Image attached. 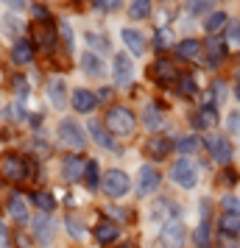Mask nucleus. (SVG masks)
<instances>
[{
  "label": "nucleus",
  "mask_w": 240,
  "mask_h": 248,
  "mask_svg": "<svg viewBox=\"0 0 240 248\" xmlns=\"http://www.w3.org/2000/svg\"><path fill=\"white\" fill-rule=\"evenodd\" d=\"M198 50H201V45H198L195 39H184V42H179V45H176V53H179L182 59H193Z\"/></svg>",
  "instance_id": "obj_29"
},
{
  "label": "nucleus",
  "mask_w": 240,
  "mask_h": 248,
  "mask_svg": "<svg viewBox=\"0 0 240 248\" xmlns=\"http://www.w3.org/2000/svg\"><path fill=\"white\" fill-rule=\"evenodd\" d=\"M134 125H137V120H134V112H128L126 106H112L109 112H106V128H109V134H131L134 131Z\"/></svg>",
  "instance_id": "obj_1"
},
{
  "label": "nucleus",
  "mask_w": 240,
  "mask_h": 248,
  "mask_svg": "<svg viewBox=\"0 0 240 248\" xmlns=\"http://www.w3.org/2000/svg\"><path fill=\"white\" fill-rule=\"evenodd\" d=\"M160 181H162L160 170L151 168V165H143L140 173H137V192L140 195H151V192L160 187Z\"/></svg>",
  "instance_id": "obj_8"
},
{
  "label": "nucleus",
  "mask_w": 240,
  "mask_h": 248,
  "mask_svg": "<svg viewBox=\"0 0 240 248\" xmlns=\"http://www.w3.org/2000/svg\"><path fill=\"white\" fill-rule=\"evenodd\" d=\"M198 148H201V140H198L195 134H187V137H182V140L176 142V151H179L182 156H187V159L193 156V154L198 151Z\"/></svg>",
  "instance_id": "obj_21"
},
{
  "label": "nucleus",
  "mask_w": 240,
  "mask_h": 248,
  "mask_svg": "<svg viewBox=\"0 0 240 248\" xmlns=\"http://www.w3.org/2000/svg\"><path fill=\"white\" fill-rule=\"evenodd\" d=\"M59 140H62V145L73 148V151H81V148L87 145L84 128H81L76 120H62V123H59Z\"/></svg>",
  "instance_id": "obj_2"
},
{
  "label": "nucleus",
  "mask_w": 240,
  "mask_h": 248,
  "mask_svg": "<svg viewBox=\"0 0 240 248\" xmlns=\"http://www.w3.org/2000/svg\"><path fill=\"white\" fill-rule=\"evenodd\" d=\"M84 181H87V187H98L101 173H98V162H95V159H90V162L84 165Z\"/></svg>",
  "instance_id": "obj_28"
},
{
  "label": "nucleus",
  "mask_w": 240,
  "mask_h": 248,
  "mask_svg": "<svg viewBox=\"0 0 240 248\" xmlns=\"http://www.w3.org/2000/svg\"><path fill=\"white\" fill-rule=\"evenodd\" d=\"M95 6H98V9H103V12H112V9H117V6H120V3H117V0H98Z\"/></svg>",
  "instance_id": "obj_42"
},
{
  "label": "nucleus",
  "mask_w": 240,
  "mask_h": 248,
  "mask_svg": "<svg viewBox=\"0 0 240 248\" xmlns=\"http://www.w3.org/2000/svg\"><path fill=\"white\" fill-rule=\"evenodd\" d=\"M154 67H157V78L160 81H173L176 78V70H173L171 62H157Z\"/></svg>",
  "instance_id": "obj_32"
},
{
  "label": "nucleus",
  "mask_w": 240,
  "mask_h": 248,
  "mask_svg": "<svg viewBox=\"0 0 240 248\" xmlns=\"http://www.w3.org/2000/svg\"><path fill=\"white\" fill-rule=\"evenodd\" d=\"M207 148H209V156L215 159L218 165H229L235 151H232V142H229L224 134H209L207 137Z\"/></svg>",
  "instance_id": "obj_6"
},
{
  "label": "nucleus",
  "mask_w": 240,
  "mask_h": 248,
  "mask_svg": "<svg viewBox=\"0 0 240 248\" xmlns=\"http://www.w3.org/2000/svg\"><path fill=\"white\" fill-rule=\"evenodd\" d=\"M221 179L226 181V184H235V181H238V176H235V173H224V176H221Z\"/></svg>",
  "instance_id": "obj_43"
},
{
  "label": "nucleus",
  "mask_w": 240,
  "mask_h": 248,
  "mask_svg": "<svg viewBox=\"0 0 240 248\" xmlns=\"http://www.w3.org/2000/svg\"><path fill=\"white\" fill-rule=\"evenodd\" d=\"M128 14H131V20H145L151 14V3L148 0H134V3L128 6Z\"/></svg>",
  "instance_id": "obj_26"
},
{
  "label": "nucleus",
  "mask_w": 240,
  "mask_h": 248,
  "mask_svg": "<svg viewBox=\"0 0 240 248\" xmlns=\"http://www.w3.org/2000/svg\"><path fill=\"white\" fill-rule=\"evenodd\" d=\"M160 240L165 248H184V226L179 223V217H173V220H165L162 223V232H160Z\"/></svg>",
  "instance_id": "obj_5"
},
{
  "label": "nucleus",
  "mask_w": 240,
  "mask_h": 248,
  "mask_svg": "<svg viewBox=\"0 0 240 248\" xmlns=\"http://www.w3.org/2000/svg\"><path fill=\"white\" fill-rule=\"evenodd\" d=\"M145 154H148L151 159H165L168 154H171V140L162 137V134L151 137L148 142H145Z\"/></svg>",
  "instance_id": "obj_10"
},
{
  "label": "nucleus",
  "mask_w": 240,
  "mask_h": 248,
  "mask_svg": "<svg viewBox=\"0 0 240 248\" xmlns=\"http://www.w3.org/2000/svg\"><path fill=\"white\" fill-rule=\"evenodd\" d=\"M31 56H34V45L28 39H17L12 47V59L17 64H25V62H31Z\"/></svg>",
  "instance_id": "obj_15"
},
{
  "label": "nucleus",
  "mask_w": 240,
  "mask_h": 248,
  "mask_svg": "<svg viewBox=\"0 0 240 248\" xmlns=\"http://www.w3.org/2000/svg\"><path fill=\"white\" fill-rule=\"evenodd\" d=\"M224 56H226V45L221 39H209V45H207V64L209 67H218Z\"/></svg>",
  "instance_id": "obj_16"
},
{
  "label": "nucleus",
  "mask_w": 240,
  "mask_h": 248,
  "mask_svg": "<svg viewBox=\"0 0 240 248\" xmlns=\"http://www.w3.org/2000/svg\"><path fill=\"white\" fill-rule=\"evenodd\" d=\"M221 248H240V243L235 240V237H229V234H224L221 237V243H218Z\"/></svg>",
  "instance_id": "obj_41"
},
{
  "label": "nucleus",
  "mask_w": 240,
  "mask_h": 248,
  "mask_svg": "<svg viewBox=\"0 0 240 248\" xmlns=\"http://www.w3.org/2000/svg\"><path fill=\"white\" fill-rule=\"evenodd\" d=\"M67 232L73 237H84V226H81V220H76V217H67Z\"/></svg>",
  "instance_id": "obj_39"
},
{
  "label": "nucleus",
  "mask_w": 240,
  "mask_h": 248,
  "mask_svg": "<svg viewBox=\"0 0 240 248\" xmlns=\"http://www.w3.org/2000/svg\"><path fill=\"white\" fill-rule=\"evenodd\" d=\"M226 125H229V134H240V112H232V114H229Z\"/></svg>",
  "instance_id": "obj_40"
},
{
  "label": "nucleus",
  "mask_w": 240,
  "mask_h": 248,
  "mask_svg": "<svg viewBox=\"0 0 240 248\" xmlns=\"http://www.w3.org/2000/svg\"><path fill=\"white\" fill-rule=\"evenodd\" d=\"M48 98H50V103H53L56 109H62V106H64V81L62 78L50 81V84H48Z\"/></svg>",
  "instance_id": "obj_19"
},
{
  "label": "nucleus",
  "mask_w": 240,
  "mask_h": 248,
  "mask_svg": "<svg viewBox=\"0 0 240 248\" xmlns=\"http://www.w3.org/2000/svg\"><path fill=\"white\" fill-rule=\"evenodd\" d=\"M143 120H145V125H148V128H160V123H162V117H160V106H157V103H151L148 109L143 112Z\"/></svg>",
  "instance_id": "obj_30"
},
{
  "label": "nucleus",
  "mask_w": 240,
  "mask_h": 248,
  "mask_svg": "<svg viewBox=\"0 0 240 248\" xmlns=\"http://www.w3.org/2000/svg\"><path fill=\"white\" fill-rule=\"evenodd\" d=\"M87 42H90L95 50H101V53H106L109 50V42H106V36H95V34H87Z\"/></svg>",
  "instance_id": "obj_36"
},
{
  "label": "nucleus",
  "mask_w": 240,
  "mask_h": 248,
  "mask_svg": "<svg viewBox=\"0 0 240 248\" xmlns=\"http://www.w3.org/2000/svg\"><path fill=\"white\" fill-rule=\"evenodd\" d=\"M0 243H9V237H6V232H3V226H0Z\"/></svg>",
  "instance_id": "obj_45"
},
{
  "label": "nucleus",
  "mask_w": 240,
  "mask_h": 248,
  "mask_svg": "<svg viewBox=\"0 0 240 248\" xmlns=\"http://www.w3.org/2000/svg\"><path fill=\"white\" fill-rule=\"evenodd\" d=\"M84 159L81 156H64V162H62V176L67 181H76V179H84Z\"/></svg>",
  "instance_id": "obj_11"
},
{
  "label": "nucleus",
  "mask_w": 240,
  "mask_h": 248,
  "mask_svg": "<svg viewBox=\"0 0 240 248\" xmlns=\"http://www.w3.org/2000/svg\"><path fill=\"white\" fill-rule=\"evenodd\" d=\"M95 237H98V243H114L117 240V226L114 223H98L95 226Z\"/></svg>",
  "instance_id": "obj_22"
},
{
  "label": "nucleus",
  "mask_w": 240,
  "mask_h": 248,
  "mask_svg": "<svg viewBox=\"0 0 240 248\" xmlns=\"http://www.w3.org/2000/svg\"><path fill=\"white\" fill-rule=\"evenodd\" d=\"M9 215H12L17 223H28V209H25L23 195H12V201H9Z\"/></svg>",
  "instance_id": "obj_17"
},
{
  "label": "nucleus",
  "mask_w": 240,
  "mask_h": 248,
  "mask_svg": "<svg viewBox=\"0 0 240 248\" xmlns=\"http://www.w3.org/2000/svg\"><path fill=\"white\" fill-rule=\"evenodd\" d=\"M221 232L229 237H235L240 232V217H229V215H224V220H221Z\"/></svg>",
  "instance_id": "obj_34"
},
{
  "label": "nucleus",
  "mask_w": 240,
  "mask_h": 248,
  "mask_svg": "<svg viewBox=\"0 0 240 248\" xmlns=\"http://www.w3.org/2000/svg\"><path fill=\"white\" fill-rule=\"evenodd\" d=\"M171 45H173V34L168 28H160L157 36H154V47H157V50H168Z\"/></svg>",
  "instance_id": "obj_31"
},
{
  "label": "nucleus",
  "mask_w": 240,
  "mask_h": 248,
  "mask_svg": "<svg viewBox=\"0 0 240 248\" xmlns=\"http://www.w3.org/2000/svg\"><path fill=\"white\" fill-rule=\"evenodd\" d=\"M195 125H198V128H215L218 125L215 106H204V109H198V114H195Z\"/></svg>",
  "instance_id": "obj_18"
},
{
  "label": "nucleus",
  "mask_w": 240,
  "mask_h": 248,
  "mask_svg": "<svg viewBox=\"0 0 240 248\" xmlns=\"http://www.w3.org/2000/svg\"><path fill=\"white\" fill-rule=\"evenodd\" d=\"M31 229H34L36 240H39L42 246H48V243L53 240V234H56V229H53V223L48 220L45 215H39V217H34V220H31Z\"/></svg>",
  "instance_id": "obj_9"
},
{
  "label": "nucleus",
  "mask_w": 240,
  "mask_h": 248,
  "mask_svg": "<svg viewBox=\"0 0 240 248\" xmlns=\"http://www.w3.org/2000/svg\"><path fill=\"white\" fill-rule=\"evenodd\" d=\"M171 179L179 184V187H184V190H190V187H195V181H198V170H195L193 159L182 156L176 165H173L171 170Z\"/></svg>",
  "instance_id": "obj_3"
},
{
  "label": "nucleus",
  "mask_w": 240,
  "mask_h": 248,
  "mask_svg": "<svg viewBox=\"0 0 240 248\" xmlns=\"http://www.w3.org/2000/svg\"><path fill=\"white\" fill-rule=\"evenodd\" d=\"M209 9H212L209 0H193V3H190V12L193 14H204V12H209Z\"/></svg>",
  "instance_id": "obj_38"
},
{
  "label": "nucleus",
  "mask_w": 240,
  "mask_h": 248,
  "mask_svg": "<svg viewBox=\"0 0 240 248\" xmlns=\"http://www.w3.org/2000/svg\"><path fill=\"white\" fill-rule=\"evenodd\" d=\"M235 95H238V101H240V87H235Z\"/></svg>",
  "instance_id": "obj_46"
},
{
  "label": "nucleus",
  "mask_w": 240,
  "mask_h": 248,
  "mask_svg": "<svg viewBox=\"0 0 240 248\" xmlns=\"http://www.w3.org/2000/svg\"><path fill=\"white\" fill-rule=\"evenodd\" d=\"M123 42L128 45V50H131L134 56H143V53H145V39H143V34L134 31V28H126V31H123Z\"/></svg>",
  "instance_id": "obj_14"
},
{
  "label": "nucleus",
  "mask_w": 240,
  "mask_h": 248,
  "mask_svg": "<svg viewBox=\"0 0 240 248\" xmlns=\"http://www.w3.org/2000/svg\"><path fill=\"white\" fill-rule=\"evenodd\" d=\"M221 206H224V212H226L229 217H240V198H235V195H226V198L221 201Z\"/></svg>",
  "instance_id": "obj_33"
},
{
  "label": "nucleus",
  "mask_w": 240,
  "mask_h": 248,
  "mask_svg": "<svg viewBox=\"0 0 240 248\" xmlns=\"http://www.w3.org/2000/svg\"><path fill=\"white\" fill-rule=\"evenodd\" d=\"M90 134H92V140L98 142V145H103V148H114V142H112V137L103 131V125L98 123V120H90Z\"/></svg>",
  "instance_id": "obj_23"
},
{
  "label": "nucleus",
  "mask_w": 240,
  "mask_h": 248,
  "mask_svg": "<svg viewBox=\"0 0 240 248\" xmlns=\"http://www.w3.org/2000/svg\"><path fill=\"white\" fill-rule=\"evenodd\" d=\"M14 87H17V92L23 95V92H25V81L23 78H14Z\"/></svg>",
  "instance_id": "obj_44"
},
{
  "label": "nucleus",
  "mask_w": 240,
  "mask_h": 248,
  "mask_svg": "<svg viewBox=\"0 0 240 248\" xmlns=\"http://www.w3.org/2000/svg\"><path fill=\"white\" fill-rule=\"evenodd\" d=\"M193 240H195V246H198V248H209V243H212V234H209V220H201V223H198Z\"/></svg>",
  "instance_id": "obj_24"
},
{
  "label": "nucleus",
  "mask_w": 240,
  "mask_h": 248,
  "mask_svg": "<svg viewBox=\"0 0 240 248\" xmlns=\"http://www.w3.org/2000/svg\"><path fill=\"white\" fill-rule=\"evenodd\" d=\"M131 73H134V70H131V59H128L126 53H117V56H114V81H117V84H128V81H131Z\"/></svg>",
  "instance_id": "obj_12"
},
{
  "label": "nucleus",
  "mask_w": 240,
  "mask_h": 248,
  "mask_svg": "<svg viewBox=\"0 0 240 248\" xmlns=\"http://www.w3.org/2000/svg\"><path fill=\"white\" fill-rule=\"evenodd\" d=\"M95 103H98V98L92 95L90 90H76L73 92V106H76V112H92L95 109Z\"/></svg>",
  "instance_id": "obj_13"
},
{
  "label": "nucleus",
  "mask_w": 240,
  "mask_h": 248,
  "mask_svg": "<svg viewBox=\"0 0 240 248\" xmlns=\"http://www.w3.org/2000/svg\"><path fill=\"white\" fill-rule=\"evenodd\" d=\"M0 173L9 181H23L25 176H28V165H25L20 156L9 154V156H3V162H0Z\"/></svg>",
  "instance_id": "obj_7"
},
{
  "label": "nucleus",
  "mask_w": 240,
  "mask_h": 248,
  "mask_svg": "<svg viewBox=\"0 0 240 248\" xmlns=\"http://www.w3.org/2000/svg\"><path fill=\"white\" fill-rule=\"evenodd\" d=\"M31 201H34L42 212H53V209H56V201H53V195H50V192H34V195H31Z\"/></svg>",
  "instance_id": "obj_27"
},
{
  "label": "nucleus",
  "mask_w": 240,
  "mask_h": 248,
  "mask_svg": "<svg viewBox=\"0 0 240 248\" xmlns=\"http://www.w3.org/2000/svg\"><path fill=\"white\" fill-rule=\"evenodd\" d=\"M226 42L229 45H240V20L226 23Z\"/></svg>",
  "instance_id": "obj_35"
},
{
  "label": "nucleus",
  "mask_w": 240,
  "mask_h": 248,
  "mask_svg": "<svg viewBox=\"0 0 240 248\" xmlns=\"http://www.w3.org/2000/svg\"><path fill=\"white\" fill-rule=\"evenodd\" d=\"M81 64H84V70H87L90 76H101L103 73V62L98 56H92V53H84V56H81Z\"/></svg>",
  "instance_id": "obj_25"
},
{
  "label": "nucleus",
  "mask_w": 240,
  "mask_h": 248,
  "mask_svg": "<svg viewBox=\"0 0 240 248\" xmlns=\"http://www.w3.org/2000/svg\"><path fill=\"white\" fill-rule=\"evenodd\" d=\"M226 23H229V17L224 12H212V14H207L204 31H207V34H218L221 28H226Z\"/></svg>",
  "instance_id": "obj_20"
},
{
  "label": "nucleus",
  "mask_w": 240,
  "mask_h": 248,
  "mask_svg": "<svg viewBox=\"0 0 240 248\" xmlns=\"http://www.w3.org/2000/svg\"><path fill=\"white\" fill-rule=\"evenodd\" d=\"M179 92H182V95H195V78L193 76H187V78H182L179 81Z\"/></svg>",
  "instance_id": "obj_37"
},
{
  "label": "nucleus",
  "mask_w": 240,
  "mask_h": 248,
  "mask_svg": "<svg viewBox=\"0 0 240 248\" xmlns=\"http://www.w3.org/2000/svg\"><path fill=\"white\" fill-rule=\"evenodd\" d=\"M101 187L106 190V195L120 198V195H126V192H128V187H131V179H128L123 170H109V173L101 179Z\"/></svg>",
  "instance_id": "obj_4"
}]
</instances>
